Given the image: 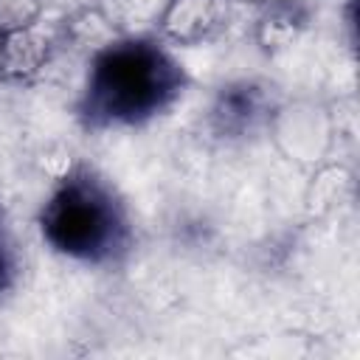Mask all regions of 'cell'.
Returning a JSON list of instances; mask_svg holds the SVG:
<instances>
[{
	"instance_id": "6da1fadb",
	"label": "cell",
	"mask_w": 360,
	"mask_h": 360,
	"mask_svg": "<svg viewBox=\"0 0 360 360\" xmlns=\"http://www.w3.org/2000/svg\"><path fill=\"white\" fill-rule=\"evenodd\" d=\"M177 87L174 65L152 45L107 51L90 76V112L104 121H138L160 110Z\"/></svg>"
},
{
	"instance_id": "7a4b0ae2",
	"label": "cell",
	"mask_w": 360,
	"mask_h": 360,
	"mask_svg": "<svg viewBox=\"0 0 360 360\" xmlns=\"http://www.w3.org/2000/svg\"><path fill=\"white\" fill-rule=\"evenodd\" d=\"M42 231L56 250L76 259H98L115 245L118 219L112 202L93 183L70 180L48 202Z\"/></svg>"
},
{
	"instance_id": "3957f363",
	"label": "cell",
	"mask_w": 360,
	"mask_h": 360,
	"mask_svg": "<svg viewBox=\"0 0 360 360\" xmlns=\"http://www.w3.org/2000/svg\"><path fill=\"white\" fill-rule=\"evenodd\" d=\"M253 115H256V96L250 90H231L222 96V101L217 107V118L228 129L245 127Z\"/></svg>"
},
{
	"instance_id": "277c9868",
	"label": "cell",
	"mask_w": 360,
	"mask_h": 360,
	"mask_svg": "<svg viewBox=\"0 0 360 360\" xmlns=\"http://www.w3.org/2000/svg\"><path fill=\"white\" fill-rule=\"evenodd\" d=\"M6 273H8V267H6V253H3V248H0V287H3V281H6Z\"/></svg>"
}]
</instances>
